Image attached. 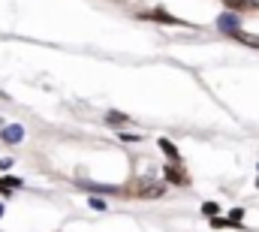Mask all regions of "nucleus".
I'll return each mask as SVG.
<instances>
[{
  "instance_id": "obj_10",
  "label": "nucleus",
  "mask_w": 259,
  "mask_h": 232,
  "mask_svg": "<svg viewBox=\"0 0 259 232\" xmlns=\"http://www.w3.org/2000/svg\"><path fill=\"white\" fill-rule=\"evenodd\" d=\"M91 208H97V211H106V202H103V199H97V196H91Z\"/></svg>"
},
{
  "instance_id": "obj_4",
  "label": "nucleus",
  "mask_w": 259,
  "mask_h": 232,
  "mask_svg": "<svg viewBox=\"0 0 259 232\" xmlns=\"http://www.w3.org/2000/svg\"><path fill=\"white\" fill-rule=\"evenodd\" d=\"M223 6L232 12H259V0H223Z\"/></svg>"
},
{
  "instance_id": "obj_5",
  "label": "nucleus",
  "mask_w": 259,
  "mask_h": 232,
  "mask_svg": "<svg viewBox=\"0 0 259 232\" xmlns=\"http://www.w3.org/2000/svg\"><path fill=\"white\" fill-rule=\"evenodd\" d=\"M160 148H163V154L169 157V163H181V154H178V148H175L169 139H160Z\"/></svg>"
},
{
  "instance_id": "obj_12",
  "label": "nucleus",
  "mask_w": 259,
  "mask_h": 232,
  "mask_svg": "<svg viewBox=\"0 0 259 232\" xmlns=\"http://www.w3.org/2000/svg\"><path fill=\"white\" fill-rule=\"evenodd\" d=\"M0 217H3V205H0Z\"/></svg>"
},
{
  "instance_id": "obj_7",
  "label": "nucleus",
  "mask_w": 259,
  "mask_h": 232,
  "mask_svg": "<svg viewBox=\"0 0 259 232\" xmlns=\"http://www.w3.org/2000/svg\"><path fill=\"white\" fill-rule=\"evenodd\" d=\"M238 43H244V46H253V49H259V36H253V33H232Z\"/></svg>"
},
{
  "instance_id": "obj_2",
  "label": "nucleus",
  "mask_w": 259,
  "mask_h": 232,
  "mask_svg": "<svg viewBox=\"0 0 259 232\" xmlns=\"http://www.w3.org/2000/svg\"><path fill=\"white\" fill-rule=\"evenodd\" d=\"M139 18H145V21H160V24H169V27H190V21L178 18V15H169V12H163V9H145V12H139Z\"/></svg>"
},
{
  "instance_id": "obj_3",
  "label": "nucleus",
  "mask_w": 259,
  "mask_h": 232,
  "mask_svg": "<svg viewBox=\"0 0 259 232\" xmlns=\"http://www.w3.org/2000/svg\"><path fill=\"white\" fill-rule=\"evenodd\" d=\"M166 181L169 184H178V187H187L190 184V175H187V169L181 163H169L166 166Z\"/></svg>"
},
{
  "instance_id": "obj_1",
  "label": "nucleus",
  "mask_w": 259,
  "mask_h": 232,
  "mask_svg": "<svg viewBox=\"0 0 259 232\" xmlns=\"http://www.w3.org/2000/svg\"><path fill=\"white\" fill-rule=\"evenodd\" d=\"M163 184L154 181V178H133L121 187V196H130V199H160L163 196Z\"/></svg>"
},
{
  "instance_id": "obj_11",
  "label": "nucleus",
  "mask_w": 259,
  "mask_h": 232,
  "mask_svg": "<svg viewBox=\"0 0 259 232\" xmlns=\"http://www.w3.org/2000/svg\"><path fill=\"white\" fill-rule=\"evenodd\" d=\"M241 217H244V211H241V208H232V211H229V220H235V223H241Z\"/></svg>"
},
{
  "instance_id": "obj_6",
  "label": "nucleus",
  "mask_w": 259,
  "mask_h": 232,
  "mask_svg": "<svg viewBox=\"0 0 259 232\" xmlns=\"http://www.w3.org/2000/svg\"><path fill=\"white\" fill-rule=\"evenodd\" d=\"M106 124H112V127H130L133 121H130L127 115H121V112H109V115H106Z\"/></svg>"
},
{
  "instance_id": "obj_9",
  "label": "nucleus",
  "mask_w": 259,
  "mask_h": 232,
  "mask_svg": "<svg viewBox=\"0 0 259 232\" xmlns=\"http://www.w3.org/2000/svg\"><path fill=\"white\" fill-rule=\"evenodd\" d=\"M202 211H205L208 217H217V211H220V208H217V202H205V205H202Z\"/></svg>"
},
{
  "instance_id": "obj_8",
  "label": "nucleus",
  "mask_w": 259,
  "mask_h": 232,
  "mask_svg": "<svg viewBox=\"0 0 259 232\" xmlns=\"http://www.w3.org/2000/svg\"><path fill=\"white\" fill-rule=\"evenodd\" d=\"M21 136H24L21 127H9V130H3V139H6V142H21Z\"/></svg>"
}]
</instances>
